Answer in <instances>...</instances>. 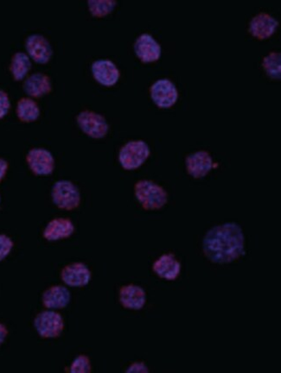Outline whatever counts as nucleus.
I'll use <instances>...</instances> for the list:
<instances>
[{"label":"nucleus","instance_id":"nucleus-20","mask_svg":"<svg viewBox=\"0 0 281 373\" xmlns=\"http://www.w3.org/2000/svg\"><path fill=\"white\" fill-rule=\"evenodd\" d=\"M16 114L21 121L33 122L40 118V107L33 98H21L17 103Z\"/></svg>","mask_w":281,"mask_h":373},{"label":"nucleus","instance_id":"nucleus-9","mask_svg":"<svg viewBox=\"0 0 281 373\" xmlns=\"http://www.w3.org/2000/svg\"><path fill=\"white\" fill-rule=\"evenodd\" d=\"M60 277L66 286L80 288L90 284L92 273L85 263L75 262L63 267Z\"/></svg>","mask_w":281,"mask_h":373},{"label":"nucleus","instance_id":"nucleus-15","mask_svg":"<svg viewBox=\"0 0 281 373\" xmlns=\"http://www.w3.org/2000/svg\"><path fill=\"white\" fill-rule=\"evenodd\" d=\"M71 300L69 288L63 285H53L46 288L42 295V304L46 309L59 311L67 307Z\"/></svg>","mask_w":281,"mask_h":373},{"label":"nucleus","instance_id":"nucleus-6","mask_svg":"<svg viewBox=\"0 0 281 373\" xmlns=\"http://www.w3.org/2000/svg\"><path fill=\"white\" fill-rule=\"evenodd\" d=\"M76 122L82 131L93 139H103L108 135L110 125L103 115L83 110L76 116Z\"/></svg>","mask_w":281,"mask_h":373},{"label":"nucleus","instance_id":"nucleus-18","mask_svg":"<svg viewBox=\"0 0 281 373\" xmlns=\"http://www.w3.org/2000/svg\"><path fill=\"white\" fill-rule=\"evenodd\" d=\"M153 270L160 279L173 281L181 272V263L172 253H164L153 263Z\"/></svg>","mask_w":281,"mask_h":373},{"label":"nucleus","instance_id":"nucleus-27","mask_svg":"<svg viewBox=\"0 0 281 373\" xmlns=\"http://www.w3.org/2000/svg\"><path fill=\"white\" fill-rule=\"evenodd\" d=\"M126 372L147 373L149 372V368L144 362H133L130 365Z\"/></svg>","mask_w":281,"mask_h":373},{"label":"nucleus","instance_id":"nucleus-11","mask_svg":"<svg viewBox=\"0 0 281 373\" xmlns=\"http://www.w3.org/2000/svg\"><path fill=\"white\" fill-rule=\"evenodd\" d=\"M133 47L137 56L143 62H153L160 58L161 45L150 33L140 34Z\"/></svg>","mask_w":281,"mask_h":373},{"label":"nucleus","instance_id":"nucleus-19","mask_svg":"<svg viewBox=\"0 0 281 373\" xmlns=\"http://www.w3.org/2000/svg\"><path fill=\"white\" fill-rule=\"evenodd\" d=\"M23 89L29 96L40 98L51 92L52 89L51 80L46 73H33L24 80Z\"/></svg>","mask_w":281,"mask_h":373},{"label":"nucleus","instance_id":"nucleus-24","mask_svg":"<svg viewBox=\"0 0 281 373\" xmlns=\"http://www.w3.org/2000/svg\"><path fill=\"white\" fill-rule=\"evenodd\" d=\"M71 373H89L92 371L90 358L85 354H80L74 358L69 365V370Z\"/></svg>","mask_w":281,"mask_h":373},{"label":"nucleus","instance_id":"nucleus-3","mask_svg":"<svg viewBox=\"0 0 281 373\" xmlns=\"http://www.w3.org/2000/svg\"><path fill=\"white\" fill-rule=\"evenodd\" d=\"M150 154V147L145 141H129L119 150V162L125 170H135L145 163Z\"/></svg>","mask_w":281,"mask_h":373},{"label":"nucleus","instance_id":"nucleus-26","mask_svg":"<svg viewBox=\"0 0 281 373\" xmlns=\"http://www.w3.org/2000/svg\"><path fill=\"white\" fill-rule=\"evenodd\" d=\"M10 108V101L8 94L0 89V119H3L8 114Z\"/></svg>","mask_w":281,"mask_h":373},{"label":"nucleus","instance_id":"nucleus-14","mask_svg":"<svg viewBox=\"0 0 281 373\" xmlns=\"http://www.w3.org/2000/svg\"><path fill=\"white\" fill-rule=\"evenodd\" d=\"M91 70L94 78L104 86H112L119 79V70L115 63L110 59H99L92 63Z\"/></svg>","mask_w":281,"mask_h":373},{"label":"nucleus","instance_id":"nucleus-21","mask_svg":"<svg viewBox=\"0 0 281 373\" xmlns=\"http://www.w3.org/2000/svg\"><path fill=\"white\" fill-rule=\"evenodd\" d=\"M31 68L29 55L23 51L14 53L10 63V71L13 78L21 80L26 77Z\"/></svg>","mask_w":281,"mask_h":373},{"label":"nucleus","instance_id":"nucleus-8","mask_svg":"<svg viewBox=\"0 0 281 373\" xmlns=\"http://www.w3.org/2000/svg\"><path fill=\"white\" fill-rule=\"evenodd\" d=\"M150 94L154 103L161 108L172 107L178 98L177 87L167 78L156 80L150 87Z\"/></svg>","mask_w":281,"mask_h":373},{"label":"nucleus","instance_id":"nucleus-7","mask_svg":"<svg viewBox=\"0 0 281 373\" xmlns=\"http://www.w3.org/2000/svg\"><path fill=\"white\" fill-rule=\"evenodd\" d=\"M30 170L37 175H49L55 168V159L50 150L44 148H33L26 155Z\"/></svg>","mask_w":281,"mask_h":373},{"label":"nucleus","instance_id":"nucleus-28","mask_svg":"<svg viewBox=\"0 0 281 373\" xmlns=\"http://www.w3.org/2000/svg\"><path fill=\"white\" fill-rule=\"evenodd\" d=\"M8 168V162H7L5 158L0 157V182L3 181V178H5Z\"/></svg>","mask_w":281,"mask_h":373},{"label":"nucleus","instance_id":"nucleus-2","mask_svg":"<svg viewBox=\"0 0 281 373\" xmlns=\"http://www.w3.org/2000/svg\"><path fill=\"white\" fill-rule=\"evenodd\" d=\"M136 199L146 210H159L168 202L167 190L156 182L140 180L135 186Z\"/></svg>","mask_w":281,"mask_h":373},{"label":"nucleus","instance_id":"nucleus-13","mask_svg":"<svg viewBox=\"0 0 281 373\" xmlns=\"http://www.w3.org/2000/svg\"><path fill=\"white\" fill-rule=\"evenodd\" d=\"M119 300L125 309L140 311L146 304V293L139 285H124L119 288Z\"/></svg>","mask_w":281,"mask_h":373},{"label":"nucleus","instance_id":"nucleus-22","mask_svg":"<svg viewBox=\"0 0 281 373\" xmlns=\"http://www.w3.org/2000/svg\"><path fill=\"white\" fill-rule=\"evenodd\" d=\"M262 66L269 76L273 78H280V53L270 52L263 58Z\"/></svg>","mask_w":281,"mask_h":373},{"label":"nucleus","instance_id":"nucleus-23","mask_svg":"<svg viewBox=\"0 0 281 373\" xmlns=\"http://www.w3.org/2000/svg\"><path fill=\"white\" fill-rule=\"evenodd\" d=\"M117 5L115 0H89L87 6L91 13L96 17H103L110 13Z\"/></svg>","mask_w":281,"mask_h":373},{"label":"nucleus","instance_id":"nucleus-4","mask_svg":"<svg viewBox=\"0 0 281 373\" xmlns=\"http://www.w3.org/2000/svg\"><path fill=\"white\" fill-rule=\"evenodd\" d=\"M33 326L38 336L44 339H56L65 330V320L59 312L46 309L35 316Z\"/></svg>","mask_w":281,"mask_h":373},{"label":"nucleus","instance_id":"nucleus-25","mask_svg":"<svg viewBox=\"0 0 281 373\" xmlns=\"http://www.w3.org/2000/svg\"><path fill=\"white\" fill-rule=\"evenodd\" d=\"M14 248L12 238L5 234H0V262L10 254Z\"/></svg>","mask_w":281,"mask_h":373},{"label":"nucleus","instance_id":"nucleus-12","mask_svg":"<svg viewBox=\"0 0 281 373\" xmlns=\"http://www.w3.org/2000/svg\"><path fill=\"white\" fill-rule=\"evenodd\" d=\"M185 164L188 173L192 177L200 179L206 177L212 170L213 159L208 151L198 150L186 157Z\"/></svg>","mask_w":281,"mask_h":373},{"label":"nucleus","instance_id":"nucleus-30","mask_svg":"<svg viewBox=\"0 0 281 373\" xmlns=\"http://www.w3.org/2000/svg\"><path fill=\"white\" fill-rule=\"evenodd\" d=\"M0 202H1V196H0Z\"/></svg>","mask_w":281,"mask_h":373},{"label":"nucleus","instance_id":"nucleus-16","mask_svg":"<svg viewBox=\"0 0 281 373\" xmlns=\"http://www.w3.org/2000/svg\"><path fill=\"white\" fill-rule=\"evenodd\" d=\"M75 229V225L69 218H55L45 226L43 237L48 241H61L72 236Z\"/></svg>","mask_w":281,"mask_h":373},{"label":"nucleus","instance_id":"nucleus-17","mask_svg":"<svg viewBox=\"0 0 281 373\" xmlns=\"http://www.w3.org/2000/svg\"><path fill=\"white\" fill-rule=\"evenodd\" d=\"M279 26V21L268 12H259L252 17L249 23V31L253 36L263 40L275 33Z\"/></svg>","mask_w":281,"mask_h":373},{"label":"nucleus","instance_id":"nucleus-10","mask_svg":"<svg viewBox=\"0 0 281 373\" xmlns=\"http://www.w3.org/2000/svg\"><path fill=\"white\" fill-rule=\"evenodd\" d=\"M26 48L31 58L42 64L50 61L53 54L50 42L42 34L29 35L26 37Z\"/></svg>","mask_w":281,"mask_h":373},{"label":"nucleus","instance_id":"nucleus-29","mask_svg":"<svg viewBox=\"0 0 281 373\" xmlns=\"http://www.w3.org/2000/svg\"><path fill=\"white\" fill-rule=\"evenodd\" d=\"M9 330L3 323L0 322V347L2 346L6 340L7 336H8Z\"/></svg>","mask_w":281,"mask_h":373},{"label":"nucleus","instance_id":"nucleus-5","mask_svg":"<svg viewBox=\"0 0 281 373\" xmlns=\"http://www.w3.org/2000/svg\"><path fill=\"white\" fill-rule=\"evenodd\" d=\"M80 192L75 184L68 180L55 182L51 189V200L56 207L62 210H74L80 203Z\"/></svg>","mask_w":281,"mask_h":373},{"label":"nucleus","instance_id":"nucleus-1","mask_svg":"<svg viewBox=\"0 0 281 373\" xmlns=\"http://www.w3.org/2000/svg\"><path fill=\"white\" fill-rule=\"evenodd\" d=\"M202 248L210 262L228 265L245 254L244 230L235 223L217 225L206 232Z\"/></svg>","mask_w":281,"mask_h":373}]
</instances>
